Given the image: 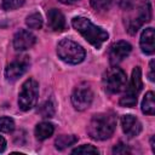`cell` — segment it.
<instances>
[{
    "label": "cell",
    "mask_w": 155,
    "mask_h": 155,
    "mask_svg": "<svg viewBox=\"0 0 155 155\" xmlns=\"http://www.w3.org/2000/svg\"><path fill=\"white\" fill-rule=\"evenodd\" d=\"M116 127V116L113 113H101L92 116L87 131L91 138L104 140L111 137Z\"/></svg>",
    "instance_id": "cell-1"
},
{
    "label": "cell",
    "mask_w": 155,
    "mask_h": 155,
    "mask_svg": "<svg viewBox=\"0 0 155 155\" xmlns=\"http://www.w3.org/2000/svg\"><path fill=\"white\" fill-rule=\"evenodd\" d=\"M71 24L76 31H79L92 46L99 48L109 38L108 33L102 29L101 27L94 25L88 18L86 17H74Z\"/></svg>",
    "instance_id": "cell-2"
},
{
    "label": "cell",
    "mask_w": 155,
    "mask_h": 155,
    "mask_svg": "<svg viewBox=\"0 0 155 155\" xmlns=\"http://www.w3.org/2000/svg\"><path fill=\"white\" fill-rule=\"evenodd\" d=\"M126 10L131 11V16L127 18V30L130 34L138 31L140 25L149 22L151 18V6L148 0H140L136 4V7L127 6Z\"/></svg>",
    "instance_id": "cell-3"
},
{
    "label": "cell",
    "mask_w": 155,
    "mask_h": 155,
    "mask_svg": "<svg viewBox=\"0 0 155 155\" xmlns=\"http://www.w3.org/2000/svg\"><path fill=\"white\" fill-rule=\"evenodd\" d=\"M57 54L68 64H78L85 59L86 52L78 42L70 39H63L57 45Z\"/></svg>",
    "instance_id": "cell-4"
},
{
    "label": "cell",
    "mask_w": 155,
    "mask_h": 155,
    "mask_svg": "<svg viewBox=\"0 0 155 155\" xmlns=\"http://www.w3.org/2000/svg\"><path fill=\"white\" fill-rule=\"evenodd\" d=\"M39 96V84L34 79H28L23 82L18 94V107L21 110L27 111L35 107Z\"/></svg>",
    "instance_id": "cell-5"
},
{
    "label": "cell",
    "mask_w": 155,
    "mask_h": 155,
    "mask_svg": "<svg viewBox=\"0 0 155 155\" xmlns=\"http://www.w3.org/2000/svg\"><path fill=\"white\" fill-rule=\"evenodd\" d=\"M126 93L121 97L120 99V105L121 107H127V108H132L137 104V97L138 93L140 92L142 87H143V82H142V71L139 67H136L132 70V76H131V81L128 84V86H126Z\"/></svg>",
    "instance_id": "cell-6"
},
{
    "label": "cell",
    "mask_w": 155,
    "mask_h": 155,
    "mask_svg": "<svg viewBox=\"0 0 155 155\" xmlns=\"http://www.w3.org/2000/svg\"><path fill=\"white\" fill-rule=\"evenodd\" d=\"M104 87L110 93H119L127 86L126 74L122 69L114 67L107 70L103 78Z\"/></svg>",
    "instance_id": "cell-7"
},
{
    "label": "cell",
    "mask_w": 155,
    "mask_h": 155,
    "mask_svg": "<svg viewBox=\"0 0 155 155\" xmlns=\"http://www.w3.org/2000/svg\"><path fill=\"white\" fill-rule=\"evenodd\" d=\"M92 101H93V92L88 84L82 82L74 88L71 94V103L76 110L81 111L87 109L91 105Z\"/></svg>",
    "instance_id": "cell-8"
},
{
    "label": "cell",
    "mask_w": 155,
    "mask_h": 155,
    "mask_svg": "<svg viewBox=\"0 0 155 155\" xmlns=\"http://www.w3.org/2000/svg\"><path fill=\"white\" fill-rule=\"evenodd\" d=\"M132 46L127 41H116L109 48V61L113 65H116L121 61H124L131 52Z\"/></svg>",
    "instance_id": "cell-9"
},
{
    "label": "cell",
    "mask_w": 155,
    "mask_h": 155,
    "mask_svg": "<svg viewBox=\"0 0 155 155\" xmlns=\"http://www.w3.org/2000/svg\"><path fill=\"white\" fill-rule=\"evenodd\" d=\"M36 42V38L29 30H19L13 36V47L16 51H25L31 48Z\"/></svg>",
    "instance_id": "cell-10"
},
{
    "label": "cell",
    "mask_w": 155,
    "mask_h": 155,
    "mask_svg": "<svg viewBox=\"0 0 155 155\" xmlns=\"http://www.w3.org/2000/svg\"><path fill=\"white\" fill-rule=\"evenodd\" d=\"M28 68V61L25 59H17L11 62L5 69V76L8 81H15L21 78Z\"/></svg>",
    "instance_id": "cell-11"
},
{
    "label": "cell",
    "mask_w": 155,
    "mask_h": 155,
    "mask_svg": "<svg viewBox=\"0 0 155 155\" xmlns=\"http://www.w3.org/2000/svg\"><path fill=\"white\" fill-rule=\"evenodd\" d=\"M121 127L124 133L128 137H136L142 131L140 121L133 115H124L121 117Z\"/></svg>",
    "instance_id": "cell-12"
},
{
    "label": "cell",
    "mask_w": 155,
    "mask_h": 155,
    "mask_svg": "<svg viewBox=\"0 0 155 155\" xmlns=\"http://www.w3.org/2000/svg\"><path fill=\"white\" fill-rule=\"evenodd\" d=\"M47 25L53 31H62L65 28V18L57 8H51L47 12Z\"/></svg>",
    "instance_id": "cell-13"
},
{
    "label": "cell",
    "mask_w": 155,
    "mask_h": 155,
    "mask_svg": "<svg viewBox=\"0 0 155 155\" xmlns=\"http://www.w3.org/2000/svg\"><path fill=\"white\" fill-rule=\"evenodd\" d=\"M155 34L153 28H145L140 35V48L145 54H153L155 51Z\"/></svg>",
    "instance_id": "cell-14"
},
{
    "label": "cell",
    "mask_w": 155,
    "mask_h": 155,
    "mask_svg": "<svg viewBox=\"0 0 155 155\" xmlns=\"http://www.w3.org/2000/svg\"><path fill=\"white\" fill-rule=\"evenodd\" d=\"M54 131V127L51 122H40L36 125L35 127V137L39 139V140H44V139H47L48 137L52 136Z\"/></svg>",
    "instance_id": "cell-15"
},
{
    "label": "cell",
    "mask_w": 155,
    "mask_h": 155,
    "mask_svg": "<svg viewBox=\"0 0 155 155\" xmlns=\"http://www.w3.org/2000/svg\"><path fill=\"white\" fill-rule=\"evenodd\" d=\"M142 111L147 115H154L155 113V102H154V92L149 91L143 101H142Z\"/></svg>",
    "instance_id": "cell-16"
},
{
    "label": "cell",
    "mask_w": 155,
    "mask_h": 155,
    "mask_svg": "<svg viewBox=\"0 0 155 155\" xmlns=\"http://www.w3.org/2000/svg\"><path fill=\"white\" fill-rule=\"evenodd\" d=\"M76 142H78V137H76V136H73V134L65 136V134H63V136H59V137L56 139L54 144H56V148H57V149L63 150V149H65V148L73 145V144L76 143Z\"/></svg>",
    "instance_id": "cell-17"
},
{
    "label": "cell",
    "mask_w": 155,
    "mask_h": 155,
    "mask_svg": "<svg viewBox=\"0 0 155 155\" xmlns=\"http://www.w3.org/2000/svg\"><path fill=\"white\" fill-rule=\"evenodd\" d=\"M25 23L30 29H40L42 27V17L40 13L34 12L27 17Z\"/></svg>",
    "instance_id": "cell-18"
},
{
    "label": "cell",
    "mask_w": 155,
    "mask_h": 155,
    "mask_svg": "<svg viewBox=\"0 0 155 155\" xmlns=\"http://www.w3.org/2000/svg\"><path fill=\"white\" fill-rule=\"evenodd\" d=\"M15 130V121L8 116H1L0 117V132L10 133Z\"/></svg>",
    "instance_id": "cell-19"
},
{
    "label": "cell",
    "mask_w": 155,
    "mask_h": 155,
    "mask_svg": "<svg viewBox=\"0 0 155 155\" xmlns=\"http://www.w3.org/2000/svg\"><path fill=\"white\" fill-rule=\"evenodd\" d=\"M39 113L41 114L42 117H52L53 114H54V108H53V104L52 102L50 101H46L39 109Z\"/></svg>",
    "instance_id": "cell-20"
},
{
    "label": "cell",
    "mask_w": 155,
    "mask_h": 155,
    "mask_svg": "<svg viewBox=\"0 0 155 155\" xmlns=\"http://www.w3.org/2000/svg\"><path fill=\"white\" fill-rule=\"evenodd\" d=\"M24 0H2V8L6 11H12L16 8H19L21 6H23Z\"/></svg>",
    "instance_id": "cell-21"
},
{
    "label": "cell",
    "mask_w": 155,
    "mask_h": 155,
    "mask_svg": "<svg viewBox=\"0 0 155 155\" xmlns=\"http://www.w3.org/2000/svg\"><path fill=\"white\" fill-rule=\"evenodd\" d=\"M73 154H87V155H90V154H98V149L97 148H94L93 145H90V144H84V145H81V147H78V148H75L74 150H73Z\"/></svg>",
    "instance_id": "cell-22"
},
{
    "label": "cell",
    "mask_w": 155,
    "mask_h": 155,
    "mask_svg": "<svg viewBox=\"0 0 155 155\" xmlns=\"http://www.w3.org/2000/svg\"><path fill=\"white\" fill-rule=\"evenodd\" d=\"M90 2L96 11H104L109 8L111 0H90Z\"/></svg>",
    "instance_id": "cell-23"
},
{
    "label": "cell",
    "mask_w": 155,
    "mask_h": 155,
    "mask_svg": "<svg viewBox=\"0 0 155 155\" xmlns=\"http://www.w3.org/2000/svg\"><path fill=\"white\" fill-rule=\"evenodd\" d=\"M113 153H114V154H127V153H130V149H128V147H127L126 144L119 143L117 145L114 147Z\"/></svg>",
    "instance_id": "cell-24"
},
{
    "label": "cell",
    "mask_w": 155,
    "mask_h": 155,
    "mask_svg": "<svg viewBox=\"0 0 155 155\" xmlns=\"http://www.w3.org/2000/svg\"><path fill=\"white\" fill-rule=\"evenodd\" d=\"M154 61H150V64H149V74H148V76H149V80L150 81H154V78H155V74H154Z\"/></svg>",
    "instance_id": "cell-25"
},
{
    "label": "cell",
    "mask_w": 155,
    "mask_h": 155,
    "mask_svg": "<svg viewBox=\"0 0 155 155\" xmlns=\"http://www.w3.org/2000/svg\"><path fill=\"white\" fill-rule=\"evenodd\" d=\"M5 148H6V140L0 136V153H2L5 150Z\"/></svg>",
    "instance_id": "cell-26"
},
{
    "label": "cell",
    "mask_w": 155,
    "mask_h": 155,
    "mask_svg": "<svg viewBox=\"0 0 155 155\" xmlns=\"http://www.w3.org/2000/svg\"><path fill=\"white\" fill-rule=\"evenodd\" d=\"M59 1L63 2V4H73V2H75L78 0H59Z\"/></svg>",
    "instance_id": "cell-27"
}]
</instances>
